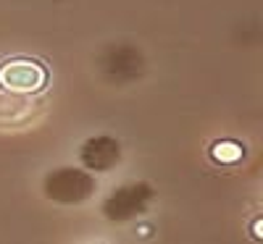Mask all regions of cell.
I'll use <instances>...</instances> for the list:
<instances>
[{"label":"cell","mask_w":263,"mask_h":244,"mask_svg":"<svg viewBox=\"0 0 263 244\" xmlns=\"http://www.w3.org/2000/svg\"><path fill=\"white\" fill-rule=\"evenodd\" d=\"M48 84L45 66L32 58H8L0 63V90L13 95H34Z\"/></svg>","instance_id":"1"},{"label":"cell","mask_w":263,"mask_h":244,"mask_svg":"<svg viewBox=\"0 0 263 244\" xmlns=\"http://www.w3.org/2000/svg\"><path fill=\"white\" fill-rule=\"evenodd\" d=\"M92 192H95V179L87 171L58 168L48 173V179H45V197L53 199V202L77 205V202H84Z\"/></svg>","instance_id":"2"},{"label":"cell","mask_w":263,"mask_h":244,"mask_svg":"<svg viewBox=\"0 0 263 244\" xmlns=\"http://www.w3.org/2000/svg\"><path fill=\"white\" fill-rule=\"evenodd\" d=\"M153 199V189L147 184H129V187H121L116 189L111 197L103 202V213L108 220H129L140 215Z\"/></svg>","instance_id":"3"},{"label":"cell","mask_w":263,"mask_h":244,"mask_svg":"<svg viewBox=\"0 0 263 244\" xmlns=\"http://www.w3.org/2000/svg\"><path fill=\"white\" fill-rule=\"evenodd\" d=\"M79 158L90 171H111L121 158V150L119 142L111 137H92L84 142Z\"/></svg>","instance_id":"4"},{"label":"cell","mask_w":263,"mask_h":244,"mask_svg":"<svg viewBox=\"0 0 263 244\" xmlns=\"http://www.w3.org/2000/svg\"><path fill=\"white\" fill-rule=\"evenodd\" d=\"M245 155V147L234 142V139H221V142H213L211 145V158L221 166H232V163H239Z\"/></svg>","instance_id":"5"},{"label":"cell","mask_w":263,"mask_h":244,"mask_svg":"<svg viewBox=\"0 0 263 244\" xmlns=\"http://www.w3.org/2000/svg\"><path fill=\"white\" fill-rule=\"evenodd\" d=\"M250 231H253V239H260V236H263V234H260V218H255V220H253Z\"/></svg>","instance_id":"6"}]
</instances>
